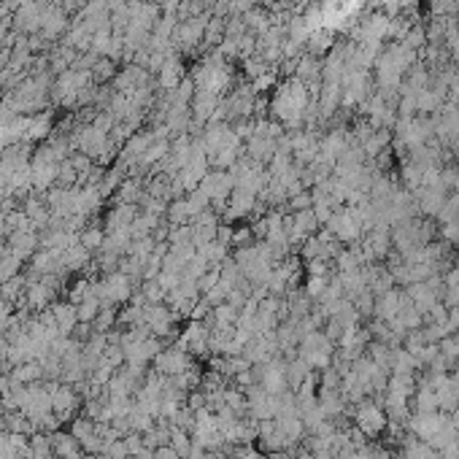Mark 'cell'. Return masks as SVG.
<instances>
[{"label":"cell","mask_w":459,"mask_h":459,"mask_svg":"<svg viewBox=\"0 0 459 459\" xmlns=\"http://www.w3.org/2000/svg\"><path fill=\"white\" fill-rule=\"evenodd\" d=\"M92 292H95L97 300L106 303V306H122V303H130V297L135 292V284H133V278L127 273L114 270V273H106L103 278H95Z\"/></svg>","instance_id":"cell-1"},{"label":"cell","mask_w":459,"mask_h":459,"mask_svg":"<svg viewBox=\"0 0 459 459\" xmlns=\"http://www.w3.org/2000/svg\"><path fill=\"white\" fill-rule=\"evenodd\" d=\"M84 406L81 394L76 392V387L71 384H57V389L51 392V413L60 419V422H73L76 419V411Z\"/></svg>","instance_id":"cell-2"},{"label":"cell","mask_w":459,"mask_h":459,"mask_svg":"<svg viewBox=\"0 0 459 459\" xmlns=\"http://www.w3.org/2000/svg\"><path fill=\"white\" fill-rule=\"evenodd\" d=\"M192 367V357L184 351V349H178L176 343L168 346V349H162L157 357H154V370L157 373H162V376H181V373H187Z\"/></svg>","instance_id":"cell-3"},{"label":"cell","mask_w":459,"mask_h":459,"mask_svg":"<svg viewBox=\"0 0 459 459\" xmlns=\"http://www.w3.org/2000/svg\"><path fill=\"white\" fill-rule=\"evenodd\" d=\"M146 84H151V73L141 68V65H135V62H127L111 81L114 92H122V95H133L135 90H141Z\"/></svg>","instance_id":"cell-4"},{"label":"cell","mask_w":459,"mask_h":459,"mask_svg":"<svg viewBox=\"0 0 459 459\" xmlns=\"http://www.w3.org/2000/svg\"><path fill=\"white\" fill-rule=\"evenodd\" d=\"M71 14L62 8V6H51L47 14H44V24H41V35L47 38L49 44L60 41L68 30H71Z\"/></svg>","instance_id":"cell-5"},{"label":"cell","mask_w":459,"mask_h":459,"mask_svg":"<svg viewBox=\"0 0 459 459\" xmlns=\"http://www.w3.org/2000/svg\"><path fill=\"white\" fill-rule=\"evenodd\" d=\"M187 78V71H184V62H181V57H178V51H173L165 57V65L160 68L157 73V87L162 90V92H173L181 81Z\"/></svg>","instance_id":"cell-6"},{"label":"cell","mask_w":459,"mask_h":459,"mask_svg":"<svg viewBox=\"0 0 459 459\" xmlns=\"http://www.w3.org/2000/svg\"><path fill=\"white\" fill-rule=\"evenodd\" d=\"M6 243H8L11 254L19 257L22 262H30V257L41 249V241H38V233H35V230H19V233H11Z\"/></svg>","instance_id":"cell-7"},{"label":"cell","mask_w":459,"mask_h":459,"mask_svg":"<svg viewBox=\"0 0 459 459\" xmlns=\"http://www.w3.org/2000/svg\"><path fill=\"white\" fill-rule=\"evenodd\" d=\"M384 413L381 408L376 406V403H362L360 408H357V427H360V433L367 437H376L381 430H384Z\"/></svg>","instance_id":"cell-8"},{"label":"cell","mask_w":459,"mask_h":459,"mask_svg":"<svg viewBox=\"0 0 459 459\" xmlns=\"http://www.w3.org/2000/svg\"><path fill=\"white\" fill-rule=\"evenodd\" d=\"M49 311H51V316H54V327L60 330V335H62V338H71L73 327L78 324L76 306L68 303V300H62V303H51V306H49Z\"/></svg>","instance_id":"cell-9"},{"label":"cell","mask_w":459,"mask_h":459,"mask_svg":"<svg viewBox=\"0 0 459 459\" xmlns=\"http://www.w3.org/2000/svg\"><path fill=\"white\" fill-rule=\"evenodd\" d=\"M54 117L51 111H41V114H33L27 117V133H24V141L33 144V141H44L54 133Z\"/></svg>","instance_id":"cell-10"},{"label":"cell","mask_w":459,"mask_h":459,"mask_svg":"<svg viewBox=\"0 0 459 459\" xmlns=\"http://www.w3.org/2000/svg\"><path fill=\"white\" fill-rule=\"evenodd\" d=\"M135 217H138V206H130V203H117V206L108 211L103 230H106V233H114V230H122V227H130V224L135 222Z\"/></svg>","instance_id":"cell-11"},{"label":"cell","mask_w":459,"mask_h":459,"mask_svg":"<svg viewBox=\"0 0 459 459\" xmlns=\"http://www.w3.org/2000/svg\"><path fill=\"white\" fill-rule=\"evenodd\" d=\"M90 265H92V251L84 249L81 243H73V246H68L62 251V267L68 273H81V270H87Z\"/></svg>","instance_id":"cell-12"},{"label":"cell","mask_w":459,"mask_h":459,"mask_svg":"<svg viewBox=\"0 0 459 459\" xmlns=\"http://www.w3.org/2000/svg\"><path fill=\"white\" fill-rule=\"evenodd\" d=\"M146 187H144V178H135V176H127L124 181L119 184V190L114 192L117 203H130V206H138L144 200Z\"/></svg>","instance_id":"cell-13"},{"label":"cell","mask_w":459,"mask_h":459,"mask_svg":"<svg viewBox=\"0 0 459 459\" xmlns=\"http://www.w3.org/2000/svg\"><path fill=\"white\" fill-rule=\"evenodd\" d=\"M51 451H54V457L57 459H65L71 457V454H76V451H81V446H78V440L71 435V433H51Z\"/></svg>","instance_id":"cell-14"},{"label":"cell","mask_w":459,"mask_h":459,"mask_svg":"<svg viewBox=\"0 0 459 459\" xmlns=\"http://www.w3.org/2000/svg\"><path fill=\"white\" fill-rule=\"evenodd\" d=\"M106 241V230L100 227V224H87L81 233H78V243L84 246V249H90L92 254L100 251V246Z\"/></svg>","instance_id":"cell-15"},{"label":"cell","mask_w":459,"mask_h":459,"mask_svg":"<svg viewBox=\"0 0 459 459\" xmlns=\"http://www.w3.org/2000/svg\"><path fill=\"white\" fill-rule=\"evenodd\" d=\"M170 446L176 449V454L184 459L190 451H192V435L187 433V430H181V427H176V424H170Z\"/></svg>","instance_id":"cell-16"},{"label":"cell","mask_w":459,"mask_h":459,"mask_svg":"<svg viewBox=\"0 0 459 459\" xmlns=\"http://www.w3.org/2000/svg\"><path fill=\"white\" fill-rule=\"evenodd\" d=\"M117 73L119 71H117V62H114V60L100 57L95 62V68H92V81H95V84H111Z\"/></svg>","instance_id":"cell-17"},{"label":"cell","mask_w":459,"mask_h":459,"mask_svg":"<svg viewBox=\"0 0 459 459\" xmlns=\"http://www.w3.org/2000/svg\"><path fill=\"white\" fill-rule=\"evenodd\" d=\"M111 117L117 122H124L135 108H133V103H130V97L122 95V92H114V97H111V103H108V108H106Z\"/></svg>","instance_id":"cell-18"},{"label":"cell","mask_w":459,"mask_h":459,"mask_svg":"<svg viewBox=\"0 0 459 459\" xmlns=\"http://www.w3.org/2000/svg\"><path fill=\"white\" fill-rule=\"evenodd\" d=\"M117 306H106L103 303V308H100V314L97 319L92 322V327H95V333H111L114 327H117Z\"/></svg>","instance_id":"cell-19"},{"label":"cell","mask_w":459,"mask_h":459,"mask_svg":"<svg viewBox=\"0 0 459 459\" xmlns=\"http://www.w3.org/2000/svg\"><path fill=\"white\" fill-rule=\"evenodd\" d=\"M100 308H103V303L97 300V297H87V300H81L78 306H76V316H78V322H87V324H92L100 314Z\"/></svg>","instance_id":"cell-20"},{"label":"cell","mask_w":459,"mask_h":459,"mask_svg":"<svg viewBox=\"0 0 459 459\" xmlns=\"http://www.w3.org/2000/svg\"><path fill=\"white\" fill-rule=\"evenodd\" d=\"M68 433H71V435L81 443V440H87V437L95 435V422H92V419H87V416L81 413V416H76V419L71 422V430H68Z\"/></svg>","instance_id":"cell-21"},{"label":"cell","mask_w":459,"mask_h":459,"mask_svg":"<svg viewBox=\"0 0 459 459\" xmlns=\"http://www.w3.org/2000/svg\"><path fill=\"white\" fill-rule=\"evenodd\" d=\"M103 459H130V451H127V446H124V437H122V440H114V443L106 449Z\"/></svg>","instance_id":"cell-22"},{"label":"cell","mask_w":459,"mask_h":459,"mask_svg":"<svg viewBox=\"0 0 459 459\" xmlns=\"http://www.w3.org/2000/svg\"><path fill=\"white\" fill-rule=\"evenodd\" d=\"M457 8H459V0H433V14H437V17H443L446 11L454 14Z\"/></svg>","instance_id":"cell-23"},{"label":"cell","mask_w":459,"mask_h":459,"mask_svg":"<svg viewBox=\"0 0 459 459\" xmlns=\"http://www.w3.org/2000/svg\"><path fill=\"white\" fill-rule=\"evenodd\" d=\"M154 459H181L178 454H176V449L173 446H160V449H154Z\"/></svg>","instance_id":"cell-24"},{"label":"cell","mask_w":459,"mask_h":459,"mask_svg":"<svg viewBox=\"0 0 459 459\" xmlns=\"http://www.w3.org/2000/svg\"><path fill=\"white\" fill-rule=\"evenodd\" d=\"M6 349H8V340H6V333H0V357H3Z\"/></svg>","instance_id":"cell-25"},{"label":"cell","mask_w":459,"mask_h":459,"mask_svg":"<svg viewBox=\"0 0 459 459\" xmlns=\"http://www.w3.org/2000/svg\"><path fill=\"white\" fill-rule=\"evenodd\" d=\"M0 459H22V457H17V454H3Z\"/></svg>","instance_id":"cell-26"}]
</instances>
